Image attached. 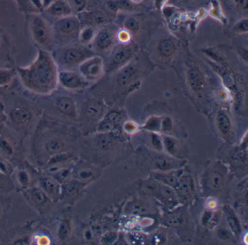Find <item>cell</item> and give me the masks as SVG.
<instances>
[{"mask_svg": "<svg viewBox=\"0 0 248 245\" xmlns=\"http://www.w3.org/2000/svg\"><path fill=\"white\" fill-rule=\"evenodd\" d=\"M59 71L51 53L39 47L34 61L28 66L18 67L17 74L21 85L29 92L48 96L57 89Z\"/></svg>", "mask_w": 248, "mask_h": 245, "instance_id": "1", "label": "cell"}, {"mask_svg": "<svg viewBox=\"0 0 248 245\" xmlns=\"http://www.w3.org/2000/svg\"><path fill=\"white\" fill-rule=\"evenodd\" d=\"M86 188V185L73 178L62 184L59 204L73 207L85 197Z\"/></svg>", "mask_w": 248, "mask_h": 245, "instance_id": "14", "label": "cell"}, {"mask_svg": "<svg viewBox=\"0 0 248 245\" xmlns=\"http://www.w3.org/2000/svg\"><path fill=\"white\" fill-rule=\"evenodd\" d=\"M149 142H150V149L154 150L163 152V145H162V135L157 133H150L149 132ZM148 147V146H147Z\"/></svg>", "mask_w": 248, "mask_h": 245, "instance_id": "46", "label": "cell"}, {"mask_svg": "<svg viewBox=\"0 0 248 245\" xmlns=\"http://www.w3.org/2000/svg\"><path fill=\"white\" fill-rule=\"evenodd\" d=\"M96 231L92 226H85L81 231V238L83 242L93 244L95 242Z\"/></svg>", "mask_w": 248, "mask_h": 245, "instance_id": "45", "label": "cell"}, {"mask_svg": "<svg viewBox=\"0 0 248 245\" xmlns=\"http://www.w3.org/2000/svg\"><path fill=\"white\" fill-rule=\"evenodd\" d=\"M44 12L57 19L73 14L66 0H55Z\"/></svg>", "mask_w": 248, "mask_h": 245, "instance_id": "34", "label": "cell"}, {"mask_svg": "<svg viewBox=\"0 0 248 245\" xmlns=\"http://www.w3.org/2000/svg\"><path fill=\"white\" fill-rule=\"evenodd\" d=\"M140 61L133 59L120 68L117 75V83L123 90H131L138 86L142 77Z\"/></svg>", "mask_w": 248, "mask_h": 245, "instance_id": "12", "label": "cell"}, {"mask_svg": "<svg viewBox=\"0 0 248 245\" xmlns=\"http://www.w3.org/2000/svg\"><path fill=\"white\" fill-rule=\"evenodd\" d=\"M124 212L126 214L130 215L146 217L156 214V209L147 201L141 199H134L127 203Z\"/></svg>", "mask_w": 248, "mask_h": 245, "instance_id": "29", "label": "cell"}, {"mask_svg": "<svg viewBox=\"0 0 248 245\" xmlns=\"http://www.w3.org/2000/svg\"><path fill=\"white\" fill-rule=\"evenodd\" d=\"M15 191V185L11 176L0 173V194H10Z\"/></svg>", "mask_w": 248, "mask_h": 245, "instance_id": "41", "label": "cell"}, {"mask_svg": "<svg viewBox=\"0 0 248 245\" xmlns=\"http://www.w3.org/2000/svg\"><path fill=\"white\" fill-rule=\"evenodd\" d=\"M72 166L60 168L55 172H52L50 175H52L61 185H62V184H65V183L72 179Z\"/></svg>", "mask_w": 248, "mask_h": 245, "instance_id": "40", "label": "cell"}, {"mask_svg": "<svg viewBox=\"0 0 248 245\" xmlns=\"http://www.w3.org/2000/svg\"><path fill=\"white\" fill-rule=\"evenodd\" d=\"M52 200L59 204L62 185L50 174L39 168L37 174V184Z\"/></svg>", "mask_w": 248, "mask_h": 245, "instance_id": "20", "label": "cell"}, {"mask_svg": "<svg viewBox=\"0 0 248 245\" xmlns=\"http://www.w3.org/2000/svg\"><path fill=\"white\" fill-rule=\"evenodd\" d=\"M223 210H224L225 218H226L229 230L233 236L236 238L239 237L242 233V226L236 213L230 206H226L223 208Z\"/></svg>", "mask_w": 248, "mask_h": 245, "instance_id": "35", "label": "cell"}, {"mask_svg": "<svg viewBox=\"0 0 248 245\" xmlns=\"http://www.w3.org/2000/svg\"><path fill=\"white\" fill-rule=\"evenodd\" d=\"M78 157V155L73 152L59 153L50 158L44 167L40 169L50 174L60 168L72 166Z\"/></svg>", "mask_w": 248, "mask_h": 245, "instance_id": "26", "label": "cell"}, {"mask_svg": "<svg viewBox=\"0 0 248 245\" xmlns=\"http://www.w3.org/2000/svg\"><path fill=\"white\" fill-rule=\"evenodd\" d=\"M132 36L128 31L123 29L117 32L116 38L120 44H128L132 42Z\"/></svg>", "mask_w": 248, "mask_h": 245, "instance_id": "53", "label": "cell"}, {"mask_svg": "<svg viewBox=\"0 0 248 245\" xmlns=\"http://www.w3.org/2000/svg\"><path fill=\"white\" fill-rule=\"evenodd\" d=\"M186 80L191 91L197 95H202L206 87L202 71L196 65H190L186 72Z\"/></svg>", "mask_w": 248, "mask_h": 245, "instance_id": "27", "label": "cell"}, {"mask_svg": "<svg viewBox=\"0 0 248 245\" xmlns=\"http://www.w3.org/2000/svg\"><path fill=\"white\" fill-rule=\"evenodd\" d=\"M123 128L126 134L133 135L137 133L141 129V127L135 122L129 120L123 124Z\"/></svg>", "mask_w": 248, "mask_h": 245, "instance_id": "51", "label": "cell"}, {"mask_svg": "<svg viewBox=\"0 0 248 245\" xmlns=\"http://www.w3.org/2000/svg\"><path fill=\"white\" fill-rule=\"evenodd\" d=\"M229 177V169L221 161L207 165L202 177V188L207 197L218 194L224 188Z\"/></svg>", "mask_w": 248, "mask_h": 245, "instance_id": "4", "label": "cell"}, {"mask_svg": "<svg viewBox=\"0 0 248 245\" xmlns=\"http://www.w3.org/2000/svg\"><path fill=\"white\" fill-rule=\"evenodd\" d=\"M11 203L12 201L9 194H0V230L6 229Z\"/></svg>", "mask_w": 248, "mask_h": 245, "instance_id": "36", "label": "cell"}, {"mask_svg": "<svg viewBox=\"0 0 248 245\" xmlns=\"http://www.w3.org/2000/svg\"><path fill=\"white\" fill-rule=\"evenodd\" d=\"M66 2L69 4L74 15H78L84 12L88 5V0H66Z\"/></svg>", "mask_w": 248, "mask_h": 245, "instance_id": "44", "label": "cell"}, {"mask_svg": "<svg viewBox=\"0 0 248 245\" xmlns=\"http://www.w3.org/2000/svg\"><path fill=\"white\" fill-rule=\"evenodd\" d=\"M15 78L14 71L9 69H0V88L9 86Z\"/></svg>", "mask_w": 248, "mask_h": 245, "instance_id": "43", "label": "cell"}, {"mask_svg": "<svg viewBox=\"0 0 248 245\" xmlns=\"http://www.w3.org/2000/svg\"><path fill=\"white\" fill-rule=\"evenodd\" d=\"M162 140L164 152L175 159L186 160L188 152L179 140L167 134L162 135Z\"/></svg>", "mask_w": 248, "mask_h": 245, "instance_id": "28", "label": "cell"}, {"mask_svg": "<svg viewBox=\"0 0 248 245\" xmlns=\"http://www.w3.org/2000/svg\"><path fill=\"white\" fill-rule=\"evenodd\" d=\"M78 67V72L90 83L101 79L105 72L104 59L97 55L85 59Z\"/></svg>", "mask_w": 248, "mask_h": 245, "instance_id": "16", "label": "cell"}, {"mask_svg": "<svg viewBox=\"0 0 248 245\" xmlns=\"http://www.w3.org/2000/svg\"><path fill=\"white\" fill-rule=\"evenodd\" d=\"M217 202L213 197H208V199L207 200L206 202V209L208 210H217Z\"/></svg>", "mask_w": 248, "mask_h": 245, "instance_id": "57", "label": "cell"}, {"mask_svg": "<svg viewBox=\"0 0 248 245\" xmlns=\"http://www.w3.org/2000/svg\"><path fill=\"white\" fill-rule=\"evenodd\" d=\"M162 117H151L146 120L141 128L150 133H159L161 130V122Z\"/></svg>", "mask_w": 248, "mask_h": 245, "instance_id": "42", "label": "cell"}, {"mask_svg": "<svg viewBox=\"0 0 248 245\" xmlns=\"http://www.w3.org/2000/svg\"><path fill=\"white\" fill-rule=\"evenodd\" d=\"M129 1H130V3L131 4H136V5H138V4L141 3L143 0H129Z\"/></svg>", "mask_w": 248, "mask_h": 245, "instance_id": "61", "label": "cell"}, {"mask_svg": "<svg viewBox=\"0 0 248 245\" xmlns=\"http://www.w3.org/2000/svg\"><path fill=\"white\" fill-rule=\"evenodd\" d=\"M118 238V233L115 231H108L104 233L100 239V243L103 245H111Z\"/></svg>", "mask_w": 248, "mask_h": 245, "instance_id": "52", "label": "cell"}, {"mask_svg": "<svg viewBox=\"0 0 248 245\" xmlns=\"http://www.w3.org/2000/svg\"><path fill=\"white\" fill-rule=\"evenodd\" d=\"M30 31L36 44L40 47L48 46L52 38V31L48 23L41 15H32L30 21Z\"/></svg>", "mask_w": 248, "mask_h": 245, "instance_id": "17", "label": "cell"}, {"mask_svg": "<svg viewBox=\"0 0 248 245\" xmlns=\"http://www.w3.org/2000/svg\"><path fill=\"white\" fill-rule=\"evenodd\" d=\"M72 175L73 179L88 186L101 178L102 169L98 165L78 157L72 166Z\"/></svg>", "mask_w": 248, "mask_h": 245, "instance_id": "11", "label": "cell"}, {"mask_svg": "<svg viewBox=\"0 0 248 245\" xmlns=\"http://www.w3.org/2000/svg\"><path fill=\"white\" fill-rule=\"evenodd\" d=\"M39 168L30 163L27 159L16 166L11 175L15 185V191L21 193L37 184V174Z\"/></svg>", "mask_w": 248, "mask_h": 245, "instance_id": "10", "label": "cell"}, {"mask_svg": "<svg viewBox=\"0 0 248 245\" xmlns=\"http://www.w3.org/2000/svg\"><path fill=\"white\" fill-rule=\"evenodd\" d=\"M106 107L98 100H88L82 107L80 114H78V120H80L81 129L85 135L90 133L91 127L95 130L98 122L103 118L105 113Z\"/></svg>", "mask_w": 248, "mask_h": 245, "instance_id": "9", "label": "cell"}, {"mask_svg": "<svg viewBox=\"0 0 248 245\" xmlns=\"http://www.w3.org/2000/svg\"><path fill=\"white\" fill-rule=\"evenodd\" d=\"M30 2L37 11H40V12H44L42 0H30Z\"/></svg>", "mask_w": 248, "mask_h": 245, "instance_id": "59", "label": "cell"}, {"mask_svg": "<svg viewBox=\"0 0 248 245\" xmlns=\"http://www.w3.org/2000/svg\"><path fill=\"white\" fill-rule=\"evenodd\" d=\"M124 29L128 31L132 35L137 34L140 30L139 21L133 17H128L124 21Z\"/></svg>", "mask_w": 248, "mask_h": 245, "instance_id": "48", "label": "cell"}, {"mask_svg": "<svg viewBox=\"0 0 248 245\" xmlns=\"http://www.w3.org/2000/svg\"><path fill=\"white\" fill-rule=\"evenodd\" d=\"M62 207L59 212L55 213V217L52 214L47 217H50V220L54 221L53 223L51 222L53 230L50 233L53 235L55 242L61 245H68L70 243L75 234L73 214L72 207L63 205Z\"/></svg>", "mask_w": 248, "mask_h": 245, "instance_id": "5", "label": "cell"}, {"mask_svg": "<svg viewBox=\"0 0 248 245\" xmlns=\"http://www.w3.org/2000/svg\"><path fill=\"white\" fill-rule=\"evenodd\" d=\"M58 83L62 88L68 91H84L89 88L91 85L79 72L70 69L59 71Z\"/></svg>", "mask_w": 248, "mask_h": 245, "instance_id": "19", "label": "cell"}, {"mask_svg": "<svg viewBox=\"0 0 248 245\" xmlns=\"http://www.w3.org/2000/svg\"><path fill=\"white\" fill-rule=\"evenodd\" d=\"M172 129V120L170 117H162V122H161L160 132L163 133H169Z\"/></svg>", "mask_w": 248, "mask_h": 245, "instance_id": "54", "label": "cell"}, {"mask_svg": "<svg viewBox=\"0 0 248 245\" xmlns=\"http://www.w3.org/2000/svg\"><path fill=\"white\" fill-rule=\"evenodd\" d=\"M15 168V165L12 162H10L3 156H0V173L11 176L14 173Z\"/></svg>", "mask_w": 248, "mask_h": 245, "instance_id": "47", "label": "cell"}, {"mask_svg": "<svg viewBox=\"0 0 248 245\" xmlns=\"http://www.w3.org/2000/svg\"><path fill=\"white\" fill-rule=\"evenodd\" d=\"M54 107L56 111L63 117L72 121L78 120L79 114L78 105L72 97L66 95L56 97L54 100Z\"/></svg>", "mask_w": 248, "mask_h": 245, "instance_id": "24", "label": "cell"}, {"mask_svg": "<svg viewBox=\"0 0 248 245\" xmlns=\"http://www.w3.org/2000/svg\"><path fill=\"white\" fill-rule=\"evenodd\" d=\"M215 123L220 137L226 140H232L233 136V125L230 117L226 111H219L216 114Z\"/></svg>", "mask_w": 248, "mask_h": 245, "instance_id": "30", "label": "cell"}, {"mask_svg": "<svg viewBox=\"0 0 248 245\" xmlns=\"http://www.w3.org/2000/svg\"><path fill=\"white\" fill-rule=\"evenodd\" d=\"M232 3L240 11L247 12L248 8V0H230Z\"/></svg>", "mask_w": 248, "mask_h": 245, "instance_id": "55", "label": "cell"}, {"mask_svg": "<svg viewBox=\"0 0 248 245\" xmlns=\"http://www.w3.org/2000/svg\"><path fill=\"white\" fill-rule=\"evenodd\" d=\"M136 161L140 169L153 172H165L184 168L186 160L175 159L164 152L142 146L136 152Z\"/></svg>", "mask_w": 248, "mask_h": 245, "instance_id": "3", "label": "cell"}, {"mask_svg": "<svg viewBox=\"0 0 248 245\" xmlns=\"http://www.w3.org/2000/svg\"><path fill=\"white\" fill-rule=\"evenodd\" d=\"M232 31L235 34H245L248 32V19L247 18H242L235 23L233 26Z\"/></svg>", "mask_w": 248, "mask_h": 245, "instance_id": "49", "label": "cell"}, {"mask_svg": "<svg viewBox=\"0 0 248 245\" xmlns=\"http://www.w3.org/2000/svg\"><path fill=\"white\" fill-rule=\"evenodd\" d=\"M81 23L78 15H72L59 18L54 24V30L59 35L68 38L78 37Z\"/></svg>", "mask_w": 248, "mask_h": 245, "instance_id": "21", "label": "cell"}, {"mask_svg": "<svg viewBox=\"0 0 248 245\" xmlns=\"http://www.w3.org/2000/svg\"><path fill=\"white\" fill-rule=\"evenodd\" d=\"M220 214L216 210L206 209L202 216V224L210 229H214L220 221Z\"/></svg>", "mask_w": 248, "mask_h": 245, "instance_id": "38", "label": "cell"}, {"mask_svg": "<svg viewBox=\"0 0 248 245\" xmlns=\"http://www.w3.org/2000/svg\"><path fill=\"white\" fill-rule=\"evenodd\" d=\"M157 51L162 58L170 59L176 52V46L172 39H163L158 44Z\"/></svg>", "mask_w": 248, "mask_h": 245, "instance_id": "37", "label": "cell"}, {"mask_svg": "<svg viewBox=\"0 0 248 245\" xmlns=\"http://www.w3.org/2000/svg\"><path fill=\"white\" fill-rule=\"evenodd\" d=\"M6 115L14 125L21 129L30 127L34 120L33 110L27 104L23 103H16L12 106Z\"/></svg>", "mask_w": 248, "mask_h": 245, "instance_id": "18", "label": "cell"}, {"mask_svg": "<svg viewBox=\"0 0 248 245\" xmlns=\"http://www.w3.org/2000/svg\"><path fill=\"white\" fill-rule=\"evenodd\" d=\"M175 195L180 205L189 206L192 204L197 197L196 184L194 178L190 174L184 172L173 187Z\"/></svg>", "mask_w": 248, "mask_h": 245, "instance_id": "15", "label": "cell"}, {"mask_svg": "<svg viewBox=\"0 0 248 245\" xmlns=\"http://www.w3.org/2000/svg\"><path fill=\"white\" fill-rule=\"evenodd\" d=\"M7 120L6 112H5V105L2 101H0V127L3 125Z\"/></svg>", "mask_w": 248, "mask_h": 245, "instance_id": "56", "label": "cell"}, {"mask_svg": "<svg viewBox=\"0 0 248 245\" xmlns=\"http://www.w3.org/2000/svg\"><path fill=\"white\" fill-rule=\"evenodd\" d=\"M188 217L185 206L179 205L171 210L162 217V223L165 226L178 229L184 228L188 223Z\"/></svg>", "mask_w": 248, "mask_h": 245, "instance_id": "25", "label": "cell"}, {"mask_svg": "<svg viewBox=\"0 0 248 245\" xmlns=\"http://www.w3.org/2000/svg\"><path fill=\"white\" fill-rule=\"evenodd\" d=\"M103 118L105 119L106 120L110 122L113 123L115 125H117L121 122L123 115L120 111L111 110V111H107Z\"/></svg>", "mask_w": 248, "mask_h": 245, "instance_id": "50", "label": "cell"}, {"mask_svg": "<svg viewBox=\"0 0 248 245\" xmlns=\"http://www.w3.org/2000/svg\"><path fill=\"white\" fill-rule=\"evenodd\" d=\"M114 43V36L111 31L103 28L96 31L92 45L95 50L98 51H105L112 47Z\"/></svg>", "mask_w": 248, "mask_h": 245, "instance_id": "32", "label": "cell"}, {"mask_svg": "<svg viewBox=\"0 0 248 245\" xmlns=\"http://www.w3.org/2000/svg\"><path fill=\"white\" fill-rule=\"evenodd\" d=\"M76 139L62 131L37 133L31 143V154L37 168H43L50 158L59 153L73 152L78 154Z\"/></svg>", "mask_w": 248, "mask_h": 245, "instance_id": "2", "label": "cell"}, {"mask_svg": "<svg viewBox=\"0 0 248 245\" xmlns=\"http://www.w3.org/2000/svg\"><path fill=\"white\" fill-rule=\"evenodd\" d=\"M93 55V51L85 46L83 47H70L63 50L62 60L66 66L74 67L79 66L85 59Z\"/></svg>", "mask_w": 248, "mask_h": 245, "instance_id": "22", "label": "cell"}, {"mask_svg": "<svg viewBox=\"0 0 248 245\" xmlns=\"http://www.w3.org/2000/svg\"><path fill=\"white\" fill-rule=\"evenodd\" d=\"M184 172L185 169L183 168L181 169H172V170L165 171V172H153L149 174L151 178L173 188Z\"/></svg>", "mask_w": 248, "mask_h": 245, "instance_id": "31", "label": "cell"}, {"mask_svg": "<svg viewBox=\"0 0 248 245\" xmlns=\"http://www.w3.org/2000/svg\"><path fill=\"white\" fill-rule=\"evenodd\" d=\"M55 0H42V2H43V8L45 10L47 9L53 2H54Z\"/></svg>", "mask_w": 248, "mask_h": 245, "instance_id": "60", "label": "cell"}, {"mask_svg": "<svg viewBox=\"0 0 248 245\" xmlns=\"http://www.w3.org/2000/svg\"><path fill=\"white\" fill-rule=\"evenodd\" d=\"M80 21L81 25L82 23L89 27H96V26L104 25L108 22L107 15L100 11H93L89 12L81 13L77 15Z\"/></svg>", "mask_w": 248, "mask_h": 245, "instance_id": "33", "label": "cell"}, {"mask_svg": "<svg viewBox=\"0 0 248 245\" xmlns=\"http://www.w3.org/2000/svg\"><path fill=\"white\" fill-rule=\"evenodd\" d=\"M24 200L27 201L42 218L48 216L54 211L58 204L53 201L40 187L37 185L31 187L21 193Z\"/></svg>", "mask_w": 248, "mask_h": 245, "instance_id": "8", "label": "cell"}, {"mask_svg": "<svg viewBox=\"0 0 248 245\" xmlns=\"http://www.w3.org/2000/svg\"><path fill=\"white\" fill-rule=\"evenodd\" d=\"M141 188L143 192L159 201L167 210H171L180 205L173 188L152 178L144 180Z\"/></svg>", "mask_w": 248, "mask_h": 245, "instance_id": "6", "label": "cell"}, {"mask_svg": "<svg viewBox=\"0 0 248 245\" xmlns=\"http://www.w3.org/2000/svg\"><path fill=\"white\" fill-rule=\"evenodd\" d=\"M183 1H184V2H191V1H192V0H183Z\"/></svg>", "mask_w": 248, "mask_h": 245, "instance_id": "62", "label": "cell"}, {"mask_svg": "<svg viewBox=\"0 0 248 245\" xmlns=\"http://www.w3.org/2000/svg\"><path fill=\"white\" fill-rule=\"evenodd\" d=\"M95 34H96V31L94 27L85 26L81 28L78 38L81 44L83 46H88V45L92 44Z\"/></svg>", "mask_w": 248, "mask_h": 245, "instance_id": "39", "label": "cell"}, {"mask_svg": "<svg viewBox=\"0 0 248 245\" xmlns=\"http://www.w3.org/2000/svg\"><path fill=\"white\" fill-rule=\"evenodd\" d=\"M38 222L30 221L22 226H14L2 237L3 245H31V236Z\"/></svg>", "mask_w": 248, "mask_h": 245, "instance_id": "13", "label": "cell"}, {"mask_svg": "<svg viewBox=\"0 0 248 245\" xmlns=\"http://www.w3.org/2000/svg\"><path fill=\"white\" fill-rule=\"evenodd\" d=\"M136 53V47L132 45L120 44L114 47L111 53V68L122 67L130 61Z\"/></svg>", "mask_w": 248, "mask_h": 245, "instance_id": "23", "label": "cell"}, {"mask_svg": "<svg viewBox=\"0 0 248 245\" xmlns=\"http://www.w3.org/2000/svg\"><path fill=\"white\" fill-rule=\"evenodd\" d=\"M2 126L0 127V156H3L17 166L26 159L23 138L5 131Z\"/></svg>", "mask_w": 248, "mask_h": 245, "instance_id": "7", "label": "cell"}, {"mask_svg": "<svg viewBox=\"0 0 248 245\" xmlns=\"http://www.w3.org/2000/svg\"><path fill=\"white\" fill-rule=\"evenodd\" d=\"M233 236L230 230H226V229H220L218 230V236L220 239H229L231 236Z\"/></svg>", "mask_w": 248, "mask_h": 245, "instance_id": "58", "label": "cell"}]
</instances>
